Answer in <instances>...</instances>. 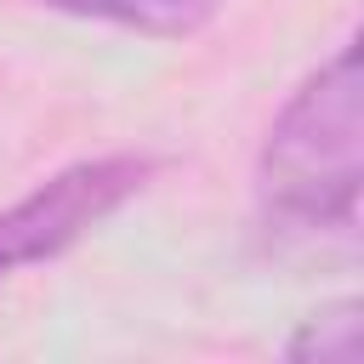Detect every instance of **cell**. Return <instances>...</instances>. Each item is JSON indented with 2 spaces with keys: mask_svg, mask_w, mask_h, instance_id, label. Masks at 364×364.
Returning <instances> with one entry per match:
<instances>
[{
  "mask_svg": "<svg viewBox=\"0 0 364 364\" xmlns=\"http://www.w3.org/2000/svg\"><path fill=\"white\" fill-rule=\"evenodd\" d=\"M358 182H364V74L358 46H341L290 91L262 142L256 165L262 216L279 239H324V233L353 239Z\"/></svg>",
  "mask_w": 364,
  "mask_h": 364,
  "instance_id": "6da1fadb",
  "label": "cell"
},
{
  "mask_svg": "<svg viewBox=\"0 0 364 364\" xmlns=\"http://www.w3.org/2000/svg\"><path fill=\"white\" fill-rule=\"evenodd\" d=\"M40 6L63 11V17L131 28V34H148V40H182V34H199L228 0H40Z\"/></svg>",
  "mask_w": 364,
  "mask_h": 364,
  "instance_id": "3957f363",
  "label": "cell"
},
{
  "mask_svg": "<svg viewBox=\"0 0 364 364\" xmlns=\"http://www.w3.org/2000/svg\"><path fill=\"white\" fill-rule=\"evenodd\" d=\"M148 176H154L148 154H97L46 176L34 193L0 210V279L80 245L97 222H108L125 199H136Z\"/></svg>",
  "mask_w": 364,
  "mask_h": 364,
  "instance_id": "7a4b0ae2",
  "label": "cell"
},
{
  "mask_svg": "<svg viewBox=\"0 0 364 364\" xmlns=\"http://www.w3.org/2000/svg\"><path fill=\"white\" fill-rule=\"evenodd\" d=\"M284 353H290V358H353V353H358V301H336V307L313 313V318L290 336Z\"/></svg>",
  "mask_w": 364,
  "mask_h": 364,
  "instance_id": "277c9868",
  "label": "cell"
}]
</instances>
